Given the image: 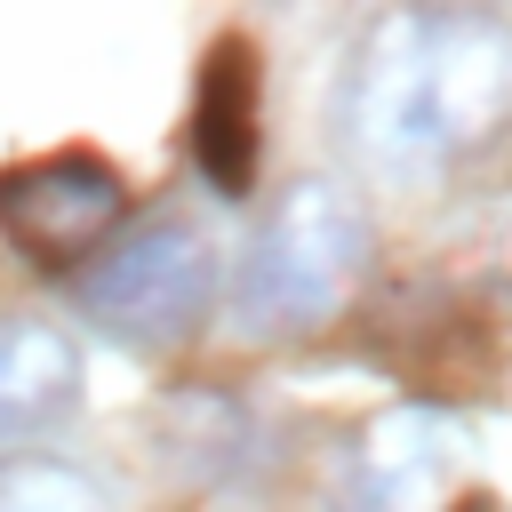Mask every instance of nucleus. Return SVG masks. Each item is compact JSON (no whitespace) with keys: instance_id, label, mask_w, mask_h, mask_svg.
I'll list each match as a JSON object with an SVG mask.
<instances>
[{"instance_id":"nucleus-3","label":"nucleus","mask_w":512,"mask_h":512,"mask_svg":"<svg viewBox=\"0 0 512 512\" xmlns=\"http://www.w3.org/2000/svg\"><path fill=\"white\" fill-rule=\"evenodd\" d=\"M72 304L136 344V352H168L184 344L208 304H216V248L184 224V216H144V224H120L80 272H72Z\"/></svg>"},{"instance_id":"nucleus-5","label":"nucleus","mask_w":512,"mask_h":512,"mask_svg":"<svg viewBox=\"0 0 512 512\" xmlns=\"http://www.w3.org/2000/svg\"><path fill=\"white\" fill-rule=\"evenodd\" d=\"M464 472V432L432 408H400L368 424L360 448V504L368 512H440Z\"/></svg>"},{"instance_id":"nucleus-8","label":"nucleus","mask_w":512,"mask_h":512,"mask_svg":"<svg viewBox=\"0 0 512 512\" xmlns=\"http://www.w3.org/2000/svg\"><path fill=\"white\" fill-rule=\"evenodd\" d=\"M0 512H104L96 480L56 456H8L0 464Z\"/></svg>"},{"instance_id":"nucleus-6","label":"nucleus","mask_w":512,"mask_h":512,"mask_svg":"<svg viewBox=\"0 0 512 512\" xmlns=\"http://www.w3.org/2000/svg\"><path fill=\"white\" fill-rule=\"evenodd\" d=\"M80 408V344L56 320H0V448L56 432Z\"/></svg>"},{"instance_id":"nucleus-1","label":"nucleus","mask_w":512,"mask_h":512,"mask_svg":"<svg viewBox=\"0 0 512 512\" xmlns=\"http://www.w3.org/2000/svg\"><path fill=\"white\" fill-rule=\"evenodd\" d=\"M512 120V32L488 16H384L344 80V128L368 168L424 176L480 152Z\"/></svg>"},{"instance_id":"nucleus-2","label":"nucleus","mask_w":512,"mask_h":512,"mask_svg":"<svg viewBox=\"0 0 512 512\" xmlns=\"http://www.w3.org/2000/svg\"><path fill=\"white\" fill-rule=\"evenodd\" d=\"M360 264H368L360 200L328 176H296L264 208L256 240L240 256V320L256 336H304L352 296Z\"/></svg>"},{"instance_id":"nucleus-4","label":"nucleus","mask_w":512,"mask_h":512,"mask_svg":"<svg viewBox=\"0 0 512 512\" xmlns=\"http://www.w3.org/2000/svg\"><path fill=\"white\" fill-rule=\"evenodd\" d=\"M128 216V192L88 152H48L0 176V240L32 264H88Z\"/></svg>"},{"instance_id":"nucleus-7","label":"nucleus","mask_w":512,"mask_h":512,"mask_svg":"<svg viewBox=\"0 0 512 512\" xmlns=\"http://www.w3.org/2000/svg\"><path fill=\"white\" fill-rule=\"evenodd\" d=\"M256 80H248V56L240 48H216L208 80H200V168L216 192H240L248 184V160H256Z\"/></svg>"}]
</instances>
